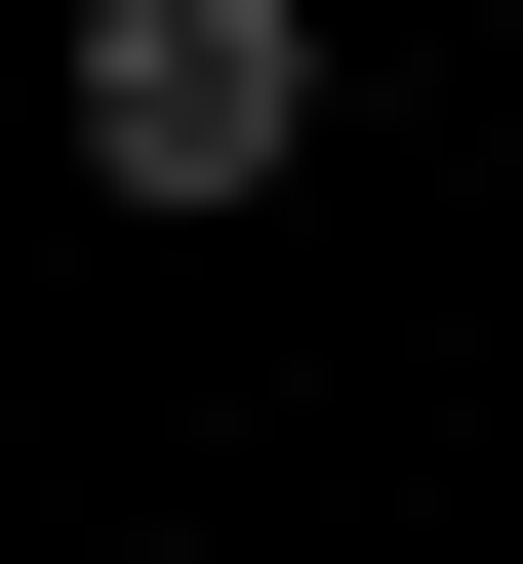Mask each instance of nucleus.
Here are the masks:
<instances>
[{"instance_id": "nucleus-1", "label": "nucleus", "mask_w": 523, "mask_h": 564, "mask_svg": "<svg viewBox=\"0 0 523 564\" xmlns=\"http://www.w3.org/2000/svg\"><path fill=\"white\" fill-rule=\"evenodd\" d=\"M323 162V0H81V202H282Z\"/></svg>"}]
</instances>
